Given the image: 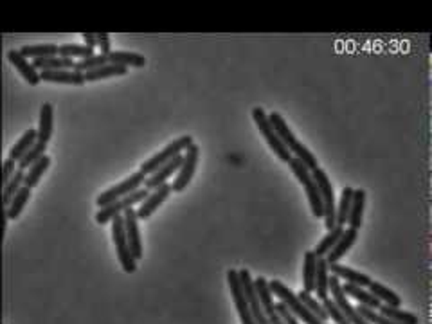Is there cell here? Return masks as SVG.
Returning <instances> with one entry per match:
<instances>
[{
  "label": "cell",
  "instance_id": "obj_23",
  "mask_svg": "<svg viewBox=\"0 0 432 324\" xmlns=\"http://www.w3.org/2000/svg\"><path fill=\"white\" fill-rule=\"evenodd\" d=\"M124 74H128V68L121 67V65H116V64H110V61H108V64L101 65V67L94 68V71L85 72L83 78H85V83H87V81L108 80V78L124 76Z\"/></svg>",
  "mask_w": 432,
  "mask_h": 324
},
{
  "label": "cell",
  "instance_id": "obj_17",
  "mask_svg": "<svg viewBox=\"0 0 432 324\" xmlns=\"http://www.w3.org/2000/svg\"><path fill=\"white\" fill-rule=\"evenodd\" d=\"M40 80L47 83H60V85H72V87H81L85 85V78L81 72L74 68H61V71H42Z\"/></svg>",
  "mask_w": 432,
  "mask_h": 324
},
{
  "label": "cell",
  "instance_id": "obj_31",
  "mask_svg": "<svg viewBox=\"0 0 432 324\" xmlns=\"http://www.w3.org/2000/svg\"><path fill=\"white\" fill-rule=\"evenodd\" d=\"M58 54L68 60H85V58H90L94 52V49L87 47L83 44H61L58 45Z\"/></svg>",
  "mask_w": 432,
  "mask_h": 324
},
{
  "label": "cell",
  "instance_id": "obj_29",
  "mask_svg": "<svg viewBox=\"0 0 432 324\" xmlns=\"http://www.w3.org/2000/svg\"><path fill=\"white\" fill-rule=\"evenodd\" d=\"M378 312H380L384 317H388V319L395 320V323H398V324H420L418 316L407 312V310H404L402 306H388V304H380Z\"/></svg>",
  "mask_w": 432,
  "mask_h": 324
},
{
  "label": "cell",
  "instance_id": "obj_10",
  "mask_svg": "<svg viewBox=\"0 0 432 324\" xmlns=\"http://www.w3.org/2000/svg\"><path fill=\"white\" fill-rule=\"evenodd\" d=\"M238 276H240L241 287H244L245 299H247L248 310H251L254 323H256V324H268L267 316H265V312L261 310L260 297H258L256 288H254V280H252L251 272H248L247 268H240V270H238Z\"/></svg>",
  "mask_w": 432,
  "mask_h": 324
},
{
  "label": "cell",
  "instance_id": "obj_8",
  "mask_svg": "<svg viewBox=\"0 0 432 324\" xmlns=\"http://www.w3.org/2000/svg\"><path fill=\"white\" fill-rule=\"evenodd\" d=\"M198 159H200V146L193 143L191 146L186 148V152L182 153V164H180L179 172H176L175 180H173L172 189L173 193H182L191 182L193 175L196 172V164H198Z\"/></svg>",
  "mask_w": 432,
  "mask_h": 324
},
{
  "label": "cell",
  "instance_id": "obj_13",
  "mask_svg": "<svg viewBox=\"0 0 432 324\" xmlns=\"http://www.w3.org/2000/svg\"><path fill=\"white\" fill-rule=\"evenodd\" d=\"M121 216H123L124 232H126L130 252H132V256L136 258V261L143 260L144 248H143V240H140L139 220H137L136 216V209H124V212Z\"/></svg>",
  "mask_w": 432,
  "mask_h": 324
},
{
  "label": "cell",
  "instance_id": "obj_14",
  "mask_svg": "<svg viewBox=\"0 0 432 324\" xmlns=\"http://www.w3.org/2000/svg\"><path fill=\"white\" fill-rule=\"evenodd\" d=\"M6 58H8L9 64H11L13 67L18 71V74H20V76L24 78V80L28 81L31 87H36V85L40 83V81H42L40 80V72L32 67V61L28 60V58L22 54L20 49H11V51H8Z\"/></svg>",
  "mask_w": 432,
  "mask_h": 324
},
{
  "label": "cell",
  "instance_id": "obj_39",
  "mask_svg": "<svg viewBox=\"0 0 432 324\" xmlns=\"http://www.w3.org/2000/svg\"><path fill=\"white\" fill-rule=\"evenodd\" d=\"M104 64H108V56H103V54L96 52V54H92L90 58H85V60L76 61V65H74V71L85 74V72L94 71V68L101 67V65H104Z\"/></svg>",
  "mask_w": 432,
  "mask_h": 324
},
{
  "label": "cell",
  "instance_id": "obj_45",
  "mask_svg": "<svg viewBox=\"0 0 432 324\" xmlns=\"http://www.w3.org/2000/svg\"><path fill=\"white\" fill-rule=\"evenodd\" d=\"M16 169H18V166H16L15 160L6 159L4 162H2V179H4V184L8 182L9 179H11L13 175H15Z\"/></svg>",
  "mask_w": 432,
  "mask_h": 324
},
{
  "label": "cell",
  "instance_id": "obj_3",
  "mask_svg": "<svg viewBox=\"0 0 432 324\" xmlns=\"http://www.w3.org/2000/svg\"><path fill=\"white\" fill-rule=\"evenodd\" d=\"M191 144H193V137L191 136L176 137V139H173L172 143L166 146V148H162L159 153H155V155L150 157L148 160H144L143 164H140L139 172L144 173L146 176L152 175L155 169H159L160 166H164L166 162H169L172 159H175L176 155H182V153L186 152V148H188V146H191Z\"/></svg>",
  "mask_w": 432,
  "mask_h": 324
},
{
  "label": "cell",
  "instance_id": "obj_24",
  "mask_svg": "<svg viewBox=\"0 0 432 324\" xmlns=\"http://www.w3.org/2000/svg\"><path fill=\"white\" fill-rule=\"evenodd\" d=\"M108 61L110 64H116L121 65V67H136L140 68L146 65V58L143 56V54H139V52H133V51H114L108 54Z\"/></svg>",
  "mask_w": 432,
  "mask_h": 324
},
{
  "label": "cell",
  "instance_id": "obj_16",
  "mask_svg": "<svg viewBox=\"0 0 432 324\" xmlns=\"http://www.w3.org/2000/svg\"><path fill=\"white\" fill-rule=\"evenodd\" d=\"M328 270L332 272V276H335L339 281H344V283L349 284H356V287L368 288L369 283H371V277L364 272H359L355 268L346 267V265L340 263H332L328 265Z\"/></svg>",
  "mask_w": 432,
  "mask_h": 324
},
{
  "label": "cell",
  "instance_id": "obj_42",
  "mask_svg": "<svg viewBox=\"0 0 432 324\" xmlns=\"http://www.w3.org/2000/svg\"><path fill=\"white\" fill-rule=\"evenodd\" d=\"M288 166H290V169H292V173L296 175V179L299 180L303 186L312 180V172H310L299 159H296V157H292V159L288 160Z\"/></svg>",
  "mask_w": 432,
  "mask_h": 324
},
{
  "label": "cell",
  "instance_id": "obj_2",
  "mask_svg": "<svg viewBox=\"0 0 432 324\" xmlns=\"http://www.w3.org/2000/svg\"><path fill=\"white\" fill-rule=\"evenodd\" d=\"M268 288H270L272 296L280 297V303H283L284 306H287V308L290 310V312H292L297 319L303 320L304 324H324L323 320L317 319V317L313 316V313L310 312V310L306 308L303 303H301V299L297 297V294H294L292 290H290V288L283 283V281H280V280L268 281Z\"/></svg>",
  "mask_w": 432,
  "mask_h": 324
},
{
  "label": "cell",
  "instance_id": "obj_4",
  "mask_svg": "<svg viewBox=\"0 0 432 324\" xmlns=\"http://www.w3.org/2000/svg\"><path fill=\"white\" fill-rule=\"evenodd\" d=\"M312 179H313V182L317 184V188H319L320 200H323L324 225H326V229H328V231H332V229L337 225V222H335L337 204H335V191H333L332 180L328 179L326 172H324V169H320V168L313 169Z\"/></svg>",
  "mask_w": 432,
  "mask_h": 324
},
{
  "label": "cell",
  "instance_id": "obj_27",
  "mask_svg": "<svg viewBox=\"0 0 432 324\" xmlns=\"http://www.w3.org/2000/svg\"><path fill=\"white\" fill-rule=\"evenodd\" d=\"M328 283H330L328 263H326L324 258H317V276H316V290H313V294H317V299L319 301H324L326 297H330Z\"/></svg>",
  "mask_w": 432,
  "mask_h": 324
},
{
  "label": "cell",
  "instance_id": "obj_1",
  "mask_svg": "<svg viewBox=\"0 0 432 324\" xmlns=\"http://www.w3.org/2000/svg\"><path fill=\"white\" fill-rule=\"evenodd\" d=\"M268 121H270V124H272L276 136L283 140V144L287 146L288 152L292 153V157L299 159L301 162H303V164L310 169V172H313V169L319 168L316 155H313V153L310 152V150L306 148V146H304V144L301 143L296 136H294V132L288 128V123L283 119L281 114H277V112L268 114Z\"/></svg>",
  "mask_w": 432,
  "mask_h": 324
},
{
  "label": "cell",
  "instance_id": "obj_35",
  "mask_svg": "<svg viewBox=\"0 0 432 324\" xmlns=\"http://www.w3.org/2000/svg\"><path fill=\"white\" fill-rule=\"evenodd\" d=\"M304 193H306V196H308V204H310V209H312V215L316 216V218H323L324 216L323 200H320L319 188H317V184L313 182V179L304 184Z\"/></svg>",
  "mask_w": 432,
  "mask_h": 324
},
{
  "label": "cell",
  "instance_id": "obj_21",
  "mask_svg": "<svg viewBox=\"0 0 432 324\" xmlns=\"http://www.w3.org/2000/svg\"><path fill=\"white\" fill-rule=\"evenodd\" d=\"M49 166H51V157H49L47 153L36 160L35 164L29 166V168L24 172V186H25V188L32 189V188H36V186L40 184L42 176H44V173L47 172Z\"/></svg>",
  "mask_w": 432,
  "mask_h": 324
},
{
  "label": "cell",
  "instance_id": "obj_41",
  "mask_svg": "<svg viewBox=\"0 0 432 324\" xmlns=\"http://www.w3.org/2000/svg\"><path fill=\"white\" fill-rule=\"evenodd\" d=\"M323 303V308L324 312H326V316H328V319H332L335 324H349V320L346 319V316L339 310V306H337L335 303H333L332 297H326L324 301H320Z\"/></svg>",
  "mask_w": 432,
  "mask_h": 324
},
{
  "label": "cell",
  "instance_id": "obj_40",
  "mask_svg": "<svg viewBox=\"0 0 432 324\" xmlns=\"http://www.w3.org/2000/svg\"><path fill=\"white\" fill-rule=\"evenodd\" d=\"M356 312L364 317L369 324H398V323H395V320H391V319H388V317L382 316L378 310L368 308V306H362V304L356 306Z\"/></svg>",
  "mask_w": 432,
  "mask_h": 324
},
{
  "label": "cell",
  "instance_id": "obj_5",
  "mask_svg": "<svg viewBox=\"0 0 432 324\" xmlns=\"http://www.w3.org/2000/svg\"><path fill=\"white\" fill-rule=\"evenodd\" d=\"M252 119H254V123H256L260 133L265 137V140H267L268 146H270V150H272V152L277 155V159H280L281 162H287L288 164V160L292 159V153L288 152L287 146L283 144V140L276 136L272 124H270V121H268V114L265 112L261 107H254L252 108Z\"/></svg>",
  "mask_w": 432,
  "mask_h": 324
},
{
  "label": "cell",
  "instance_id": "obj_7",
  "mask_svg": "<svg viewBox=\"0 0 432 324\" xmlns=\"http://www.w3.org/2000/svg\"><path fill=\"white\" fill-rule=\"evenodd\" d=\"M112 240L114 245H116V252L117 258H119V263L123 267V270L126 274H133L137 270V261L136 258L132 256L128 247V240H126V232H124V222L123 216H116L112 222Z\"/></svg>",
  "mask_w": 432,
  "mask_h": 324
},
{
  "label": "cell",
  "instance_id": "obj_32",
  "mask_svg": "<svg viewBox=\"0 0 432 324\" xmlns=\"http://www.w3.org/2000/svg\"><path fill=\"white\" fill-rule=\"evenodd\" d=\"M20 52L28 60H38V58L56 56L58 45L56 44H38V45H24L20 47Z\"/></svg>",
  "mask_w": 432,
  "mask_h": 324
},
{
  "label": "cell",
  "instance_id": "obj_28",
  "mask_svg": "<svg viewBox=\"0 0 432 324\" xmlns=\"http://www.w3.org/2000/svg\"><path fill=\"white\" fill-rule=\"evenodd\" d=\"M38 140V137H36V130L35 128H29L25 130L24 133H22V137L18 140H16L15 144H13V148L9 150V157L8 159L15 160V162H18V160L22 159V157L25 155V153L29 152V148H31L32 144Z\"/></svg>",
  "mask_w": 432,
  "mask_h": 324
},
{
  "label": "cell",
  "instance_id": "obj_11",
  "mask_svg": "<svg viewBox=\"0 0 432 324\" xmlns=\"http://www.w3.org/2000/svg\"><path fill=\"white\" fill-rule=\"evenodd\" d=\"M227 283L229 288H231V296L232 301H234V306H236V312L240 316L241 324H256L254 319H252V313L248 310L247 299H245L244 294V287H241L240 276H238L236 268H231L227 272Z\"/></svg>",
  "mask_w": 432,
  "mask_h": 324
},
{
  "label": "cell",
  "instance_id": "obj_25",
  "mask_svg": "<svg viewBox=\"0 0 432 324\" xmlns=\"http://www.w3.org/2000/svg\"><path fill=\"white\" fill-rule=\"evenodd\" d=\"M31 191L32 189L22 186L18 191L15 193V196L11 198L8 205H6V220H16L20 212L24 211V208L28 205V202L31 200Z\"/></svg>",
  "mask_w": 432,
  "mask_h": 324
},
{
  "label": "cell",
  "instance_id": "obj_12",
  "mask_svg": "<svg viewBox=\"0 0 432 324\" xmlns=\"http://www.w3.org/2000/svg\"><path fill=\"white\" fill-rule=\"evenodd\" d=\"M172 193H173V189L169 182L168 184L159 186V188H155V189H150L148 196L144 198V202H140L139 209H136L137 220H148L150 216H152L153 212L160 208V205L168 200Z\"/></svg>",
  "mask_w": 432,
  "mask_h": 324
},
{
  "label": "cell",
  "instance_id": "obj_46",
  "mask_svg": "<svg viewBox=\"0 0 432 324\" xmlns=\"http://www.w3.org/2000/svg\"><path fill=\"white\" fill-rule=\"evenodd\" d=\"M81 38H83V45H87V47L90 49L97 47V32H83Z\"/></svg>",
  "mask_w": 432,
  "mask_h": 324
},
{
  "label": "cell",
  "instance_id": "obj_34",
  "mask_svg": "<svg viewBox=\"0 0 432 324\" xmlns=\"http://www.w3.org/2000/svg\"><path fill=\"white\" fill-rule=\"evenodd\" d=\"M352 198H353V188L346 186L340 193V200L337 204V215H335V222L337 225H342L346 227V222H348V212L349 208H352Z\"/></svg>",
  "mask_w": 432,
  "mask_h": 324
},
{
  "label": "cell",
  "instance_id": "obj_30",
  "mask_svg": "<svg viewBox=\"0 0 432 324\" xmlns=\"http://www.w3.org/2000/svg\"><path fill=\"white\" fill-rule=\"evenodd\" d=\"M368 290L369 294L375 296L382 304H388V306H402L400 296L396 292H392V290H389V288L384 287L382 283H378V281H371Z\"/></svg>",
  "mask_w": 432,
  "mask_h": 324
},
{
  "label": "cell",
  "instance_id": "obj_15",
  "mask_svg": "<svg viewBox=\"0 0 432 324\" xmlns=\"http://www.w3.org/2000/svg\"><path fill=\"white\" fill-rule=\"evenodd\" d=\"M180 164H182V155H176L175 159H172L169 162H166L164 166H160L159 169H155L152 175L146 176V180H144V188L155 189L162 184H168V180L179 172Z\"/></svg>",
  "mask_w": 432,
  "mask_h": 324
},
{
  "label": "cell",
  "instance_id": "obj_44",
  "mask_svg": "<svg viewBox=\"0 0 432 324\" xmlns=\"http://www.w3.org/2000/svg\"><path fill=\"white\" fill-rule=\"evenodd\" d=\"M97 47L101 49L100 54H103V56H108L112 52V40H110L108 32H97Z\"/></svg>",
  "mask_w": 432,
  "mask_h": 324
},
{
  "label": "cell",
  "instance_id": "obj_37",
  "mask_svg": "<svg viewBox=\"0 0 432 324\" xmlns=\"http://www.w3.org/2000/svg\"><path fill=\"white\" fill-rule=\"evenodd\" d=\"M297 297H299L301 303H303L304 306H306V308H308L310 312H312L313 316L317 317V319L323 320L324 324L328 323V320H330L328 316H326V312H324L323 303H320V301L317 299V297H313L312 294H308V292H304V290H301V292L297 294Z\"/></svg>",
  "mask_w": 432,
  "mask_h": 324
},
{
  "label": "cell",
  "instance_id": "obj_22",
  "mask_svg": "<svg viewBox=\"0 0 432 324\" xmlns=\"http://www.w3.org/2000/svg\"><path fill=\"white\" fill-rule=\"evenodd\" d=\"M342 290H344L346 296H349L352 299H355L356 303L362 304V306H368V308L378 310L380 308V301L376 299L375 296L369 294V290L362 287H356V284H349V283H342Z\"/></svg>",
  "mask_w": 432,
  "mask_h": 324
},
{
  "label": "cell",
  "instance_id": "obj_43",
  "mask_svg": "<svg viewBox=\"0 0 432 324\" xmlns=\"http://www.w3.org/2000/svg\"><path fill=\"white\" fill-rule=\"evenodd\" d=\"M276 312L284 324H301V320L297 319V317L294 316L283 303H276Z\"/></svg>",
  "mask_w": 432,
  "mask_h": 324
},
{
  "label": "cell",
  "instance_id": "obj_33",
  "mask_svg": "<svg viewBox=\"0 0 432 324\" xmlns=\"http://www.w3.org/2000/svg\"><path fill=\"white\" fill-rule=\"evenodd\" d=\"M342 232H344V227H342V225H335V227H333L332 231L326 232V236L319 241V245H317V248L313 251V254H316L317 258H326V254L332 251L333 245H335L337 241H339V238L342 236Z\"/></svg>",
  "mask_w": 432,
  "mask_h": 324
},
{
  "label": "cell",
  "instance_id": "obj_9",
  "mask_svg": "<svg viewBox=\"0 0 432 324\" xmlns=\"http://www.w3.org/2000/svg\"><path fill=\"white\" fill-rule=\"evenodd\" d=\"M328 290H330V296H332L333 303L339 306V310L346 316V319L349 320V324H369L368 320L364 319V317L360 316L359 312H356V308L353 306L352 303H349L348 296L344 294V290H342V281L337 280L335 276H330V283H328Z\"/></svg>",
  "mask_w": 432,
  "mask_h": 324
},
{
  "label": "cell",
  "instance_id": "obj_18",
  "mask_svg": "<svg viewBox=\"0 0 432 324\" xmlns=\"http://www.w3.org/2000/svg\"><path fill=\"white\" fill-rule=\"evenodd\" d=\"M356 238H359V231L356 229L352 227H344V232H342V236L339 238V241H337L335 245H333L332 251L326 254V263L332 265V263H339L342 258H344L346 252L349 251V248L353 247V244L356 241Z\"/></svg>",
  "mask_w": 432,
  "mask_h": 324
},
{
  "label": "cell",
  "instance_id": "obj_26",
  "mask_svg": "<svg viewBox=\"0 0 432 324\" xmlns=\"http://www.w3.org/2000/svg\"><path fill=\"white\" fill-rule=\"evenodd\" d=\"M316 276H317V256L313 251L304 252L303 260V290L313 294L316 290Z\"/></svg>",
  "mask_w": 432,
  "mask_h": 324
},
{
  "label": "cell",
  "instance_id": "obj_38",
  "mask_svg": "<svg viewBox=\"0 0 432 324\" xmlns=\"http://www.w3.org/2000/svg\"><path fill=\"white\" fill-rule=\"evenodd\" d=\"M24 186V172L22 169H16L15 175L11 176V179L8 180L4 184V193H2V202H4V205H8L9 202H11V198L15 196V193L18 191V189Z\"/></svg>",
  "mask_w": 432,
  "mask_h": 324
},
{
  "label": "cell",
  "instance_id": "obj_19",
  "mask_svg": "<svg viewBox=\"0 0 432 324\" xmlns=\"http://www.w3.org/2000/svg\"><path fill=\"white\" fill-rule=\"evenodd\" d=\"M52 130H54V108H52L51 103H44L40 107L36 137H38V140L47 144L52 137Z\"/></svg>",
  "mask_w": 432,
  "mask_h": 324
},
{
  "label": "cell",
  "instance_id": "obj_6",
  "mask_svg": "<svg viewBox=\"0 0 432 324\" xmlns=\"http://www.w3.org/2000/svg\"><path fill=\"white\" fill-rule=\"evenodd\" d=\"M144 180H146V175H144V173H140L139 169H137L136 173H132V175L126 176V179H124V180L117 182L116 186L104 189V191L101 193V195H97L96 196L97 208H103V205L112 204V202H116V200H121L123 196L130 195V193H132V191L139 189L140 186H144Z\"/></svg>",
  "mask_w": 432,
  "mask_h": 324
},
{
  "label": "cell",
  "instance_id": "obj_36",
  "mask_svg": "<svg viewBox=\"0 0 432 324\" xmlns=\"http://www.w3.org/2000/svg\"><path fill=\"white\" fill-rule=\"evenodd\" d=\"M45 152H47V144L42 143V140H36L31 148H29V152L25 153V155L22 157L18 162H16V166H18V169L25 172V169H28L31 164H35L36 160L40 159V157H44Z\"/></svg>",
  "mask_w": 432,
  "mask_h": 324
},
{
  "label": "cell",
  "instance_id": "obj_20",
  "mask_svg": "<svg viewBox=\"0 0 432 324\" xmlns=\"http://www.w3.org/2000/svg\"><path fill=\"white\" fill-rule=\"evenodd\" d=\"M364 209H366V191L364 189H353L352 208L348 212V227L356 229L359 231L362 220H364Z\"/></svg>",
  "mask_w": 432,
  "mask_h": 324
}]
</instances>
